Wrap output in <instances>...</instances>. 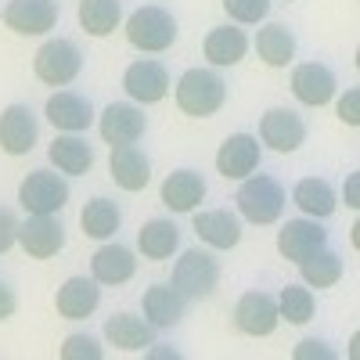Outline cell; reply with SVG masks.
Returning <instances> with one entry per match:
<instances>
[{
  "mask_svg": "<svg viewBox=\"0 0 360 360\" xmlns=\"http://www.w3.org/2000/svg\"><path fill=\"white\" fill-rule=\"evenodd\" d=\"M176 108L191 115V119H209L217 115L227 101V83L213 72V69H188L184 76L176 79Z\"/></svg>",
  "mask_w": 360,
  "mask_h": 360,
  "instance_id": "obj_1",
  "label": "cell"
},
{
  "mask_svg": "<svg viewBox=\"0 0 360 360\" xmlns=\"http://www.w3.org/2000/svg\"><path fill=\"white\" fill-rule=\"evenodd\" d=\"M234 202H238V213H242L249 224L270 227V224L281 220L288 195H285V188L278 184L274 176L259 173V176H245V180H242V188H238Z\"/></svg>",
  "mask_w": 360,
  "mask_h": 360,
  "instance_id": "obj_2",
  "label": "cell"
},
{
  "mask_svg": "<svg viewBox=\"0 0 360 360\" xmlns=\"http://www.w3.org/2000/svg\"><path fill=\"white\" fill-rule=\"evenodd\" d=\"M176 18L159 8V4H144L137 8L130 18H127V40L130 47L137 51H148V54H159V51H169L176 44Z\"/></svg>",
  "mask_w": 360,
  "mask_h": 360,
  "instance_id": "obj_3",
  "label": "cell"
},
{
  "mask_svg": "<svg viewBox=\"0 0 360 360\" xmlns=\"http://www.w3.org/2000/svg\"><path fill=\"white\" fill-rule=\"evenodd\" d=\"M220 285V263L205 249H184L173 263V288L184 299H209Z\"/></svg>",
  "mask_w": 360,
  "mask_h": 360,
  "instance_id": "obj_4",
  "label": "cell"
},
{
  "mask_svg": "<svg viewBox=\"0 0 360 360\" xmlns=\"http://www.w3.org/2000/svg\"><path fill=\"white\" fill-rule=\"evenodd\" d=\"M69 202V184L51 169H33L18 184V205L33 217H54Z\"/></svg>",
  "mask_w": 360,
  "mask_h": 360,
  "instance_id": "obj_5",
  "label": "cell"
},
{
  "mask_svg": "<svg viewBox=\"0 0 360 360\" xmlns=\"http://www.w3.org/2000/svg\"><path fill=\"white\" fill-rule=\"evenodd\" d=\"M79 69H83V54H79V47L72 44V40H47L40 51H37V58H33V72H37V79L40 83H47V86H69L76 76H79Z\"/></svg>",
  "mask_w": 360,
  "mask_h": 360,
  "instance_id": "obj_6",
  "label": "cell"
},
{
  "mask_svg": "<svg viewBox=\"0 0 360 360\" xmlns=\"http://www.w3.org/2000/svg\"><path fill=\"white\" fill-rule=\"evenodd\" d=\"M0 18L18 37H44L58 25V0H8Z\"/></svg>",
  "mask_w": 360,
  "mask_h": 360,
  "instance_id": "obj_7",
  "label": "cell"
},
{
  "mask_svg": "<svg viewBox=\"0 0 360 360\" xmlns=\"http://www.w3.org/2000/svg\"><path fill=\"white\" fill-rule=\"evenodd\" d=\"M148 130V115L141 105L134 101H112L101 115H98V134L105 144H137Z\"/></svg>",
  "mask_w": 360,
  "mask_h": 360,
  "instance_id": "obj_8",
  "label": "cell"
},
{
  "mask_svg": "<svg viewBox=\"0 0 360 360\" xmlns=\"http://www.w3.org/2000/svg\"><path fill=\"white\" fill-rule=\"evenodd\" d=\"M278 324H281L278 299L270 295V292H245V295L234 303V328H238L242 335H252V339L274 335Z\"/></svg>",
  "mask_w": 360,
  "mask_h": 360,
  "instance_id": "obj_9",
  "label": "cell"
},
{
  "mask_svg": "<svg viewBox=\"0 0 360 360\" xmlns=\"http://www.w3.org/2000/svg\"><path fill=\"white\" fill-rule=\"evenodd\" d=\"M259 141L270 148V152L292 155V152H299V148H303V141H307V123H303L295 112H288V108H270V112H263V119H259Z\"/></svg>",
  "mask_w": 360,
  "mask_h": 360,
  "instance_id": "obj_10",
  "label": "cell"
},
{
  "mask_svg": "<svg viewBox=\"0 0 360 360\" xmlns=\"http://www.w3.org/2000/svg\"><path fill=\"white\" fill-rule=\"evenodd\" d=\"M123 90L134 105H159L169 94V72L155 58H141L123 72Z\"/></svg>",
  "mask_w": 360,
  "mask_h": 360,
  "instance_id": "obj_11",
  "label": "cell"
},
{
  "mask_svg": "<svg viewBox=\"0 0 360 360\" xmlns=\"http://www.w3.org/2000/svg\"><path fill=\"white\" fill-rule=\"evenodd\" d=\"M18 245L29 259H51L65 249V227L58 217H33L18 224Z\"/></svg>",
  "mask_w": 360,
  "mask_h": 360,
  "instance_id": "obj_12",
  "label": "cell"
},
{
  "mask_svg": "<svg viewBox=\"0 0 360 360\" xmlns=\"http://www.w3.org/2000/svg\"><path fill=\"white\" fill-rule=\"evenodd\" d=\"M324 245H328V231L317 220H310V217L288 220L278 231V256L288 259V263H303L307 256H314Z\"/></svg>",
  "mask_w": 360,
  "mask_h": 360,
  "instance_id": "obj_13",
  "label": "cell"
},
{
  "mask_svg": "<svg viewBox=\"0 0 360 360\" xmlns=\"http://www.w3.org/2000/svg\"><path fill=\"white\" fill-rule=\"evenodd\" d=\"M44 115L58 134H83L94 123V108L76 90H58V94H51L44 105Z\"/></svg>",
  "mask_w": 360,
  "mask_h": 360,
  "instance_id": "obj_14",
  "label": "cell"
},
{
  "mask_svg": "<svg viewBox=\"0 0 360 360\" xmlns=\"http://www.w3.org/2000/svg\"><path fill=\"white\" fill-rule=\"evenodd\" d=\"M37 134H40V123L29 105H8L0 112V148L8 155H29L37 144Z\"/></svg>",
  "mask_w": 360,
  "mask_h": 360,
  "instance_id": "obj_15",
  "label": "cell"
},
{
  "mask_svg": "<svg viewBox=\"0 0 360 360\" xmlns=\"http://www.w3.org/2000/svg\"><path fill=\"white\" fill-rule=\"evenodd\" d=\"M335 90H339L335 72L328 65H321V62H303V65L292 69V94H295V101H303L310 108H321V105H328L335 98Z\"/></svg>",
  "mask_w": 360,
  "mask_h": 360,
  "instance_id": "obj_16",
  "label": "cell"
},
{
  "mask_svg": "<svg viewBox=\"0 0 360 360\" xmlns=\"http://www.w3.org/2000/svg\"><path fill=\"white\" fill-rule=\"evenodd\" d=\"M259 166V137L252 134H231L217 152V173L227 180H245Z\"/></svg>",
  "mask_w": 360,
  "mask_h": 360,
  "instance_id": "obj_17",
  "label": "cell"
},
{
  "mask_svg": "<svg viewBox=\"0 0 360 360\" xmlns=\"http://www.w3.org/2000/svg\"><path fill=\"white\" fill-rule=\"evenodd\" d=\"M108 173L115 180V188L123 191H144L152 180V162L137 144H115L108 155Z\"/></svg>",
  "mask_w": 360,
  "mask_h": 360,
  "instance_id": "obj_18",
  "label": "cell"
},
{
  "mask_svg": "<svg viewBox=\"0 0 360 360\" xmlns=\"http://www.w3.org/2000/svg\"><path fill=\"white\" fill-rule=\"evenodd\" d=\"M98 303H101V285L94 278H83V274L69 278L54 295V310H58V317H65V321L90 317L98 310Z\"/></svg>",
  "mask_w": 360,
  "mask_h": 360,
  "instance_id": "obj_19",
  "label": "cell"
},
{
  "mask_svg": "<svg viewBox=\"0 0 360 360\" xmlns=\"http://www.w3.org/2000/svg\"><path fill=\"white\" fill-rule=\"evenodd\" d=\"M191 227L209 249H220V252L234 249L242 242V220H238L231 209H202V213H195Z\"/></svg>",
  "mask_w": 360,
  "mask_h": 360,
  "instance_id": "obj_20",
  "label": "cell"
},
{
  "mask_svg": "<svg viewBox=\"0 0 360 360\" xmlns=\"http://www.w3.org/2000/svg\"><path fill=\"white\" fill-rule=\"evenodd\" d=\"M162 205L169 213H195L205 198V180L195 169H173L162 180V191H159Z\"/></svg>",
  "mask_w": 360,
  "mask_h": 360,
  "instance_id": "obj_21",
  "label": "cell"
},
{
  "mask_svg": "<svg viewBox=\"0 0 360 360\" xmlns=\"http://www.w3.org/2000/svg\"><path fill=\"white\" fill-rule=\"evenodd\" d=\"M141 310H144V321L152 328H173V324L184 321L188 299L180 295L173 285H152V288H144V295H141Z\"/></svg>",
  "mask_w": 360,
  "mask_h": 360,
  "instance_id": "obj_22",
  "label": "cell"
},
{
  "mask_svg": "<svg viewBox=\"0 0 360 360\" xmlns=\"http://www.w3.org/2000/svg\"><path fill=\"white\" fill-rule=\"evenodd\" d=\"M202 51H205V62L213 69H231V65H238L249 54V37H245V29H238V25L227 22V25L209 29Z\"/></svg>",
  "mask_w": 360,
  "mask_h": 360,
  "instance_id": "obj_23",
  "label": "cell"
},
{
  "mask_svg": "<svg viewBox=\"0 0 360 360\" xmlns=\"http://www.w3.org/2000/svg\"><path fill=\"white\" fill-rule=\"evenodd\" d=\"M105 339L123 353H144L148 346H155V328L134 314H112L105 321Z\"/></svg>",
  "mask_w": 360,
  "mask_h": 360,
  "instance_id": "obj_24",
  "label": "cell"
},
{
  "mask_svg": "<svg viewBox=\"0 0 360 360\" xmlns=\"http://www.w3.org/2000/svg\"><path fill=\"white\" fill-rule=\"evenodd\" d=\"M47 159L58 173L65 176H83L94 166V148H90L79 134H58L47 148Z\"/></svg>",
  "mask_w": 360,
  "mask_h": 360,
  "instance_id": "obj_25",
  "label": "cell"
},
{
  "mask_svg": "<svg viewBox=\"0 0 360 360\" xmlns=\"http://www.w3.org/2000/svg\"><path fill=\"white\" fill-rule=\"evenodd\" d=\"M134 274H137V259L127 245L108 242L94 252V259H90V278L98 285H127Z\"/></svg>",
  "mask_w": 360,
  "mask_h": 360,
  "instance_id": "obj_26",
  "label": "cell"
},
{
  "mask_svg": "<svg viewBox=\"0 0 360 360\" xmlns=\"http://www.w3.org/2000/svg\"><path fill=\"white\" fill-rule=\"evenodd\" d=\"M292 202L299 205V213L310 217V220H328V217L335 213V205H339L335 188L328 184L324 176H303L292 188Z\"/></svg>",
  "mask_w": 360,
  "mask_h": 360,
  "instance_id": "obj_27",
  "label": "cell"
},
{
  "mask_svg": "<svg viewBox=\"0 0 360 360\" xmlns=\"http://www.w3.org/2000/svg\"><path fill=\"white\" fill-rule=\"evenodd\" d=\"M256 54H259L263 65L285 69V65H292V58H295V37L281 22H266L256 33Z\"/></svg>",
  "mask_w": 360,
  "mask_h": 360,
  "instance_id": "obj_28",
  "label": "cell"
},
{
  "mask_svg": "<svg viewBox=\"0 0 360 360\" xmlns=\"http://www.w3.org/2000/svg\"><path fill=\"white\" fill-rule=\"evenodd\" d=\"M137 249L144 252V259H169L180 249V227L166 217L148 220L137 231Z\"/></svg>",
  "mask_w": 360,
  "mask_h": 360,
  "instance_id": "obj_29",
  "label": "cell"
},
{
  "mask_svg": "<svg viewBox=\"0 0 360 360\" xmlns=\"http://www.w3.org/2000/svg\"><path fill=\"white\" fill-rule=\"evenodd\" d=\"M79 25L86 37H112L123 25V0H79Z\"/></svg>",
  "mask_w": 360,
  "mask_h": 360,
  "instance_id": "obj_30",
  "label": "cell"
},
{
  "mask_svg": "<svg viewBox=\"0 0 360 360\" xmlns=\"http://www.w3.org/2000/svg\"><path fill=\"white\" fill-rule=\"evenodd\" d=\"M123 224V213H119V205L108 202V198H90L79 213V227L86 238H94V242H108V238L119 231Z\"/></svg>",
  "mask_w": 360,
  "mask_h": 360,
  "instance_id": "obj_31",
  "label": "cell"
},
{
  "mask_svg": "<svg viewBox=\"0 0 360 360\" xmlns=\"http://www.w3.org/2000/svg\"><path fill=\"white\" fill-rule=\"evenodd\" d=\"M299 278H303L307 288H332L342 278V259L324 245V249H317L314 256H307L303 263H299Z\"/></svg>",
  "mask_w": 360,
  "mask_h": 360,
  "instance_id": "obj_32",
  "label": "cell"
},
{
  "mask_svg": "<svg viewBox=\"0 0 360 360\" xmlns=\"http://www.w3.org/2000/svg\"><path fill=\"white\" fill-rule=\"evenodd\" d=\"M278 314H281V321H288V324H307V321H314V292L307 288V285H285L278 295Z\"/></svg>",
  "mask_w": 360,
  "mask_h": 360,
  "instance_id": "obj_33",
  "label": "cell"
},
{
  "mask_svg": "<svg viewBox=\"0 0 360 360\" xmlns=\"http://www.w3.org/2000/svg\"><path fill=\"white\" fill-rule=\"evenodd\" d=\"M234 25H259L270 15V0H220Z\"/></svg>",
  "mask_w": 360,
  "mask_h": 360,
  "instance_id": "obj_34",
  "label": "cell"
},
{
  "mask_svg": "<svg viewBox=\"0 0 360 360\" xmlns=\"http://www.w3.org/2000/svg\"><path fill=\"white\" fill-rule=\"evenodd\" d=\"M58 356H62V360H101L105 349H101V342L94 335L76 332V335H69L62 346H58Z\"/></svg>",
  "mask_w": 360,
  "mask_h": 360,
  "instance_id": "obj_35",
  "label": "cell"
},
{
  "mask_svg": "<svg viewBox=\"0 0 360 360\" xmlns=\"http://www.w3.org/2000/svg\"><path fill=\"white\" fill-rule=\"evenodd\" d=\"M335 115L342 119L349 130L360 127V90H356V86H346V94H342L339 105H335Z\"/></svg>",
  "mask_w": 360,
  "mask_h": 360,
  "instance_id": "obj_36",
  "label": "cell"
},
{
  "mask_svg": "<svg viewBox=\"0 0 360 360\" xmlns=\"http://www.w3.org/2000/svg\"><path fill=\"white\" fill-rule=\"evenodd\" d=\"M332 356H335V349L324 339H303L292 349V360H332Z\"/></svg>",
  "mask_w": 360,
  "mask_h": 360,
  "instance_id": "obj_37",
  "label": "cell"
},
{
  "mask_svg": "<svg viewBox=\"0 0 360 360\" xmlns=\"http://www.w3.org/2000/svg\"><path fill=\"white\" fill-rule=\"evenodd\" d=\"M15 242H18V217L11 213V209L0 205V256H4Z\"/></svg>",
  "mask_w": 360,
  "mask_h": 360,
  "instance_id": "obj_38",
  "label": "cell"
},
{
  "mask_svg": "<svg viewBox=\"0 0 360 360\" xmlns=\"http://www.w3.org/2000/svg\"><path fill=\"white\" fill-rule=\"evenodd\" d=\"M15 310H18V295H15V288H11L8 281H0V321L15 317Z\"/></svg>",
  "mask_w": 360,
  "mask_h": 360,
  "instance_id": "obj_39",
  "label": "cell"
},
{
  "mask_svg": "<svg viewBox=\"0 0 360 360\" xmlns=\"http://www.w3.org/2000/svg\"><path fill=\"white\" fill-rule=\"evenodd\" d=\"M342 202H346V209H356V205H360V173H346Z\"/></svg>",
  "mask_w": 360,
  "mask_h": 360,
  "instance_id": "obj_40",
  "label": "cell"
},
{
  "mask_svg": "<svg viewBox=\"0 0 360 360\" xmlns=\"http://www.w3.org/2000/svg\"><path fill=\"white\" fill-rule=\"evenodd\" d=\"M144 356H148V360H152V356H162V360H176L180 353H176V349H169V346H166V349H152V346H148V349H144Z\"/></svg>",
  "mask_w": 360,
  "mask_h": 360,
  "instance_id": "obj_41",
  "label": "cell"
},
{
  "mask_svg": "<svg viewBox=\"0 0 360 360\" xmlns=\"http://www.w3.org/2000/svg\"><path fill=\"white\" fill-rule=\"evenodd\" d=\"M349 245H353V249L360 245V224H353V227H349Z\"/></svg>",
  "mask_w": 360,
  "mask_h": 360,
  "instance_id": "obj_42",
  "label": "cell"
}]
</instances>
